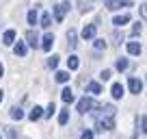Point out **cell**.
<instances>
[{
	"instance_id": "6da1fadb",
	"label": "cell",
	"mask_w": 147,
	"mask_h": 139,
	"mask_svg": "<svg viewBox=\"0 0 147 139\" xmlns=\"http://www.w3.org/2000/svg\"><path fill=\"white\" fill-rule=\"evenodd\" d=\"M121 5H123V7H130V5H132V0H104V7H106V9H110V11L119 9Z\"/></svg>"
},
{
	"instance_id": "7a4b0ae2",
	"label": "cell",
	"mask_w": 147,
	"mask_h": 139,
	"mask_svg": "<svg viewBox=\"0 0 147 139\" xmlns=\"http://www.w3.org/2000/svg\"><path fill=\"white\" fill-rule=\"evenodd\" d=\"M69 11V2H61L59 7H54V18H56V22H63V18H65V13Z\"/></svg>"
},
{
	"instance_id": "3957f363",
	"label": "cell",
	"mask_w": 147,
	"mask_h": 139,
	"mask_svg": "<svg viewBox=\"0 0 147 139\" xmlns=\"http://www.w3.org/2000/svg\"><path fill=\"white\" fill-rule=\"evenodd\" d=\"M110 128H115V120H113V117H106V120H97V128L95 130H102V133H104V130H110Z\"/></svg>"
},
{
	"instance_id": "277c9868",
	"label": "cell",
	"mask_w": 147,
	"mask_h": 139,
	"mask_svg": "<svg viewBox=\"0 0 147 139\" xmlns=\"http://www.w3.org/2000/svg\"><path fill=\"white\" fill-rule=\"evenodd\" d=\"M91 107H93V100H91V98L84 96V98H80V100H78V111L80 113H87Z\"/></svg>"
},
{
	"instance_id": "5b68a950",
	"label": "cell",
	"mask_w": 147,
	"mask_h": 139,
	"mask_svg": "<svg viewBox=\"0 0 147 139\" xmlns=\"http://www.w3.org/2000/svg\"><path fill=\"white\" fill-rule=\"evenodd\" d=\"M95 31H97L95 24H89V26L82 28V37H84V39H93V37H95Z\"/></svg>"
},
{
	"instance_id": "8992f818",
	"label": "cell",
	"mask_w": 147,
	"mask_h": 139,
	"mask_svg": "<svg viewBox=\"0 0 147 139\" xmlns=\"http://www.w3.org/2000/svg\"><path fill=\"white\" fill-rule=\"evenodd\" d=\"M130 91H132V93H136V96H138V93L143 91V83H141L138 78H130Z\"/></svg>"
},
{
	"instance_id": "52a82bcc",
	"label": "cell",
	"mask_w": 147,
	"mask_h": 139,
	"mask_svg": "<svg viewBox=\"0 0 147 139\" xmlns=\"http://www.w3.org/2000/svg\"><path fill=\"white\" fill-rule=\"evenodd\" d=\"M95 7V0H78V9L80 11H91Z\"/></svg>"
},
{
	"instance_id": "ba28073f",
	"label": "cell",
	"mask_w": 147,
	"mask_h": 139,
	"mask_svg": "<svg viewBox=\"0 0 147 139\" xmlns=\"http://www.w3.org/2000/svg\"><path fill=\"white\" fill-rule=\"evenodd\" d=\"M76 39H78L76 31H74V28H69V33H67V44H69V48H76V46H78V42H76Z\"/></svg>"
},
{
	"instance_id": "9c48e42d",
	"label": "cell",
	"mask_w": 147,
	"mask_h": 139,
	"mask_svg": "<svg viewBox=\"0 0 147 139\" xmlns=\"http://www.w3.org/2000/svg\"><path fill=\"white\" fill-rule=\"evenodd\" d=\"M52 44H54V35H50V33H48V35H46V37H43V44H41V48H43V50H50V48H52Z\"/></svg>"
},
{
	"instance_id": "30bf717a",
	"label": "cell",
	"mask_w": 147,
	"mask_h": 139,
	"mask_svg": "<svg viewBox=\"0 0 147 139\" xmlns=\"http://www.w3.org/2000/svg\"><path fill=\"white\" fill-rule=\"evenodd\" d=\"M128 22H130V15H128V13L117 15V18L113 20V24H115V26H123V24H128Z\"/></svg>"
},
{
	"instance_id": "8fae6325",
	"label": "cell",
	"mask_w": 147,
	"mask_h": 139,
	"mask_svg": "<svg viewBox=\"0 0 147 139\" xmlns=\"http://www.w3.org/2000/svg\"><path fill=\"white\" fill-rule=\"evenodd\" d=\"M13 42H15V31H7L5 37H2V44H5V46H11Z\"/></svg>"
},
{
	"instance_id": "7c38bea8",
	"label": "cell",
	"mask_w": 147,
	"mask_h": 139,
	"mask_svg": "<svg viewBox=\"0 0 147 139\" xmlns=\"http://www.w3.org/2000/svg\"><path fill=\"white\" fill-rule=\"evenodd\" d=\"M128 52H130V55H141V44L130 42V44H128Z\"/></svg>"
},
{
	"instance_id": "4fadbf2b",
	"label": "cell",
	"mask_w": 147,
	"mask_h": 139,
	"mask_svg": "<svg viewBox=\"0 0 147 139\" xmlns=\"http://www.w3.org/2000/svg\"><path fill=\"white\" fill-rule=\"evenodd\" d=\"M26 42L30 44V46H37L39 37H37V33H35V31H28V33H26Z\"/></svg>"
},
{
	"instance_id": "5bb4252c",
	"label": "cell",
	"mask_w": 147,
	"mask_h": 139,
	"mask_svg": "<svg viewBox=\"0 0 147 139\" xmlns=\"http://www.w3.org/2000/svg\"><path fill=\"white\" fill-rule=\"evenodd\" d=\"M13 50H15V55H18V57H24V55H26V44H24V42H18Z\"/></svg>"
},
{
	"instance_id": "9a60e30c",
	"label": "cell",
	"mask_w": 147,
	"mask_h": 139,
	"mask_svg": "<svg viewBox=\"0 0 147 139\" xmlns=\"http://www.w3.org/2000/svg\"><path fill=\"white\" fill-rule=\"evenodd\" d=\"M121 96H123V85L115 83V85H113V98H121Z\"/></svg>"
},
{
	"instance_id": "2e32d148",
	"label": "cell",
	"mask_w": 147,
	"mask_h": 139,
	"mask_svg": "<svg viewBox=\"0 0 147 139\" xmlns=\"http://www.w3.org/2000/svg\"><path fill=\"white\" fill-rule=\"evenodd\" d=\"M61 98H63L65 102H74V91L71 89H63V91H61Z\"/></svg>"
},
{
	"instance_id": "e0dca14e",
	"label": "cell",
	"mask_w": 147,
	"mask_h": 139,
	"mask_svg": "<svg viewBox=\"0 0 147 139\" xmlns=\"http://www.w3.org/2000/svg\"><path fill=\"white\" fill-rule=\"evenodd\" d=\"M87 89L91 93H102V87H100V83H95V80H91V83L87 85Z\"/></svg>"
},
{
	"instance_id": "ac0fdd59",
	"label": "cell",
	"mask_w": 147,
	"mask_h": 139,
	"mask_svg": "<svg viewBox=\"0 0 147 139\" xmlns=\"http://www.w3.org/2000/svg\"><path fill=\"white\" fill-rule=\"evenodd\" d=\"M41 115H43V113H41V107H35V109H32L30 113H28V117H30L32 122H35V120H39Z\"/></svg>"
},
{
	"instance_id": "d6986e66",
	"label": "cell",
	"mask_w": 147,
	"mask_h": 139,
	"mask_svg": "<svg viewBox=\"0 0 147 139\" xmlns=\"http://www.w3.org/2000/svg\"><path fill=\"white\" fill-rule=\"evenodd\" d=\"M78 65H80L78 57H69V59H67V67L69 70H78Z\"/></svg>"
},
{
	"instance_id": "ffe728a7",
	"label": "cell",
	"mask_w": 147,
	"mask_h": 139,
	"mask_svg": "<svg viewBox=\"0 0 147 139\" xmlns=\"http://www.w3.org/2000/svg\"><path fill=\"white\" fill-rule=\"evenodd\" d=\"M50 24H52V15H50V13H43V15H41V26L48 28Z\"/></svg>"
},
{
	"instance_id": "44dd1931",
	"label": "cell",
	"mask_w": 147,
	"mask_h": 139,
	"mask_svg": "<svg viewBox=\"0 0 147 139\" xmlns=\"http://www.w3.org/2000/svg\"><path fill=\"white\" fill-rule=\"evenodd\" d=\"M117 70H119V72L128 70V59H123V57H121V59H117Z\"/></svg>"
},
{
	"instance_id": "7402d4cb",
	"label": "cell",
	"mask_w": 147,
	"mask_h": 139,
	"mask_svg": "<svg viewBox=\"0 0 147 139\" xmlns=\"http://www.w3.org/2000/svg\"><path fill=\"white\" fill-rule=\"evenodd\" d=\"M56 80H59V83H67L69 80V72H56Z\"/></svg>"
},
{
	"instance_id": "603a6c76",
	"label": "cell",
	"mask_w": 147,
	"mask_h": 139,
	"mask_svg": "<svg viewBox=\"0 0 147 139\" xmlns=\"http://www.w3.org/2000/svg\"><path fill=\"white\" fill-rule=\"evenodd\" d=\"M11 117H13V120H22V117H24V113H22V109H18V107H13V109H11Z\"/></svg>"
},
{
	"instance_id": "cb8c5ba5",
	"label": "cell",
	"mask_w": 147,
	"mask_h": 139,
	"mask_svg": "<svg viewBox=\"0 0 147 139\" xmlns=\"http://www.w3.org/2000/svg\"><path fill=\"white\" fill-rule=\"evenodd\" d=\"M59 122H61V124H67V122H69V111H67V109H63V111H61Z\"/></svg>"
},
{
	"instance_id": "d4e9b609",
	"label": "cell",
	"mask_w": 147,
	"mask_h": 139,
	"mask_svg": "<svg viewBox=\"0 0 147 139\" xmlns=\"http://www.w3.org/2000/svg\"><path fill=\"white\" fill-rule=\"evenodd\" d=\"M56 65H59V57H56V55H52L50 59H48V67H52V70H54Z\"/></svg>"
},
{
	"instance_id": "484cf974",
	"label": "cell",
	"mask_w": 147,
	"mask_h": 139,
	"mask_svg": "<svg viewBox=\"0 0 147 139\" xmlns=\"http://www.w3.org/2000/svg\"><path fill=\"white\" fill-rule=\"evenodd\" d=\"M28 22H30L32 26L37 24V11H35V9H32V11H28Z\"/></svg>"
},
{
	"instance_id": "4316f807",
	"label": "cell",
	"mask_w": 147,
	"mask_h": 139,
	"mask_svg": "<svg viewBox=\"0 0 147 139\" xmlns=\"http://www.w3.org/2000/svg\"><path fill=\"white\" fill-rule=\"evenodd\" d=\"M136 126H138V130H141V133H145V115H141L136 120Z\"/></svg>"
},
{
	"instance_id": "83f0119b",
	"label": "cell",
	"mask_w": 147,
	"mask_h": 139,
	"mask_svg": "<svg viewBox=\"0 0 147 139\" xmlns=\"http://www.w3.org/2000/svg\"><path fill=\"white\" fill-rule=\"evenodd\" d=\"M104 48H106L104 39H95V50H104Z\"/></svg>"
},
{
	"instance_id": "f1b7e54d",
	"label": "cell",
	"mask_w": 147,
	"mask_h": 139,
	"mask_svg": "<svg viewBox=\"0 0 147 139\" xmlns=\"http://www.w3.org/2000/svg\"><path fill=\"white\" fill-rule=\"evenodd\" d=\"M56 111V107H54V102H50L48 104V111H46V117H52V113Z\"/></svg>"
},
{
	"instance_id": "f546056e",
	"label": "cell",
	"mask_w": 147,
	"mask_h": 139,
	"mask_svg": "<svg viewBox=\"0 0 147 139\" xmlns=\"http://www.w3.org/2000/svg\"><path fill=\"white\" fill-rule=\"evenodd\" d=\"M100 78H102V80H108V78H110V70H104V72L100 74Z\"/></svg>"
},
{
	"instance_id": "4dcf8cb0",
	"label": "cell",
	"mask_w": 147,
	"mask_h": 139,
	"mask_svg": "<svg viewBox=\"0 0 147 139\" xmlns=\"http://www.w3.org/2000/svg\"><path fill=\"white\" fill-rule=\"evenodd\" d=\"M80 139H93V133L91 130H84V133L80 135Z\"/></svg>"
},
{
	"instance_id": "1f68e13d",
	"label": "cell",
	"mask_w": 147,
	"mask_h": 139,
	"mask_svg": "<svg viewBox=\"0 0 147 139\" xmlns=\"http://www.w3.org/2000/svg\"><path fill=\"white\" fill-rule=\"evenodd\" d=\"M141 31H143V24H136V26L132 28V35H138V33H141Z\"/></svg>"
},
{
	"instance_id": "d6a6232c",
	"label": "cell",
	"mask_w": 147,
	"mask_h": 139,
	"mask_svg": "<svg viewBox=\"0 0 147 139\" xmlns=\"http://www.w3.org/2000/svg\"><path fill=\"white\" fill-rule=\"evenodd\" d=\"M7 137H9V139H15V130H13V128H7Z\"/></svg>"
},
{
	"instance_id": "836d02e7",
	"label": "cell",
	"mask_w": 147,
	"mask_h": 139,
	"mask_svg": "<svg viewBox=\"0 0 147 139\" xmlns=\"http://www.w3.org/2000/svg\"><path fill=\"white\" fill-rule=\"evenodd\" d=\"M2 74H5V67H2V65H0V76H2Z\"/></svg>"
},
{
	"instance_id": "e575fe53",
	"label": "cell",
	"mask_w": 147,
	"mask_h": 139,
	"mask_svg": "<svg viewBox=\"0 0 147 139\" xmlns=\"http://www.w3.org/2000/svg\"><path fill=\"white\" fill-rule=\"evenodd\" d=\"M0 102H2V91H0Z\"/></svg>"
},
{
	"instance_id": "d590c367",
	"label": "cell",
	"mask_w": 147,
	"mask_h": 139,
	"mask_svg": "<svg viewBox=\"0 0 147 139\" xmlns=\"http://www.w3.org/2000/svg\"><path fill=\"white\" fill-rule=\"evenodd\" d=\"M0 139H2V137H0Z\"/></svg>"
}]
</instances>
